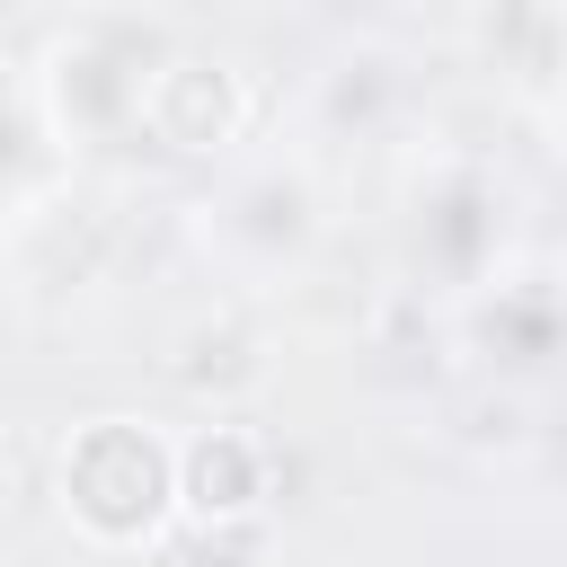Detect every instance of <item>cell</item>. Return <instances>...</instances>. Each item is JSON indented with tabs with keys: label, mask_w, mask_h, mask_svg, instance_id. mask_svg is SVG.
Segmentation results:
<instances>
[{
	"label": "cell",
	"mask_w": 567,
	"mask_h": 567,
	"mask_svg": "<svg viewBox=\"0 0 567 567\" xmlns=\"http://www.w3.org/2000/svg\"><path fill=\"white\" fill-rule=\"evenodd\" d=\"M53 514L97 558H151L177 532V434L151 416H80L53 443Z\"/></svg>",
	"instance_id": "cell-1"
},
{
	"label": "cell",
	"mask_w": 567,
	"mask_h": 567,
	"mask_svg": "<svg viewBox=\"0 0 567 567\" xmlns=\"http://www.w3.org/2000/svg\"><path fill=\"white\" fill-rule=\"evenodd\" d=\"M159 53H168V44H159L151 27H133V18H80L71 35H53V53H44V71H35L44 133L71 142V151H80V142L133 133L142 80H151Z\"/></svg>",
	"instance_id": "cell-2"
},
{
	"label": "cell",
	"mask_w": 567,
	"mask_h": 567,
	"mask_svg": "<svg viewBox=\"0 0 567 567\" xmlns=\"http://www.w3.org/2000/svg\"><path fill=\"white\" fill-rule=\"evenodd\" d=\"M257 124V80L248 62L213 53V44H168L142 80V115L133 133L168 159H221L239 133Z\"/></svg>",
	"instance_id": "cell-3"
},
{
	"label": "cell",
	"mask_w": 567,
	"mask_h": 567,
	"mask_svg": "<svg viewBox=\"0 0 567 567\" xmlns=\"http://www.w3.org/2000/svg\"><path fill=\"white\" fill-rule=\"evenodd\" d=\"M275 505V443L239 416H204L177 434V523L186 532H248Z\"/></svg>",
	"instance_id": "cell-4"
}]
</instances>
